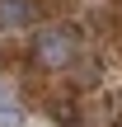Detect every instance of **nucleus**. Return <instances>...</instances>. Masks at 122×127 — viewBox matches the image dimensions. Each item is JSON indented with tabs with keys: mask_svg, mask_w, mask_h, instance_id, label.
<instances>
[{
	"mask_svg": "<svg viewBox=\"0 0 122 127\" xmlns=\"http://www.w3.org/2000/svg\"><path fill=\"white\" fill-rule=\"evenodd\" d=\"M33 61H38L42 71L71 66V61H75V33H71V28H42V33L33 38Z\"/></svg>",
	"mask_w": 122,
	"mask_h": 127,
	"instance_id": "nucleus-1",
	"label": "nucleus"
},
{
	"mask_svg": "<svg viewBox=\"0 0 122 127\" xmlns=\"http://www.w3.org/2000/svg\"><path fill=\"white\" fill-rule=\"evenodd\" d=\"M38 19V0H0V28H28Z\"/></svg>",
	"mask_w": 122,
	"mask_h": 127,
	"instance_id": "nucleus-2",
	"label": "nucleus"
},
{
	"mask_svg": "<svg viewBox=\"0 0 122 127\" xmlns=\"http://www.w3.org/2000/svg\"><path fill=\"white\" fill-rule=\"evenodd\" d=\"M0 127H24V108L9 99V90L0 85Z\"/></svg>",
	"mask_w": 122,
	"mask_h": 127,
	"instance_id": "nucleus-3",
	"label": "nucleus"
},
{
	"mask_svg": "<svg viewBox=\"0 0 122 127\" xmlns=\"http://www.w3.org/2000/svg\"><path fill=\"white\" fill-rule=\"evenodd\" d=\"M52 123H61V127H80L75 104H52Z\"/></svg>",
	"mask_w": 122,
	"mask_h": 127,
	"instance_id": "nucleus-4",
	"label": "nucleus"
}]
</instances>
